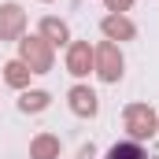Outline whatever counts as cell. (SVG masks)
<instances>
[{"mask_svg": "<svg viewBox=\"0 0 159 159\" xmlns=\"http://www.w3.org/2000/svg\"><path fill=\"white\" fill-rule=\"evenodd\" d=\"M107 159H148V156H144L141 144H115V148L107 152Z\"/></svg>", "mask_w": 159, "mask_h": 159, "instance_id": "obj_1", "label": "cell"}]
</instances>
